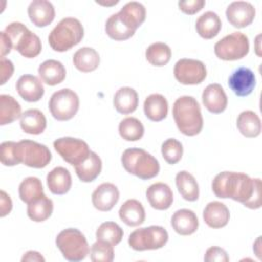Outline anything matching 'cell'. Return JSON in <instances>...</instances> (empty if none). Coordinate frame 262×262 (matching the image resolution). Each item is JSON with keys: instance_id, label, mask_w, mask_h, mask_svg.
<instances>
[{"instance_id": "cell-1", "label": "cell", "mask_w": 262, "mask_h": 262, "mask_svg": "<svg viewBox=\"0 0 262 262\" xmlns=\"http://www.w3.org/2000/svg\"><path fill=\"white\" fill-rule=\"evenodd\" d=\"M212 190L217 198H230L249 209L261 207V180L239 172L223 171L212 182Z\"/></svg>"}, {"instance_id": "cell-2", "label": "cell", "mask_w": 262, "mask_h": 262, "mask_svg": "<svg viewBox=\"0 0 262 262\" xmlns=\"http://www.w3.org/2000/svg\"><path fill=\"white\" fill-rule=\"evenodd\" d=\"M173 118L178 130L187 136H194L203 129V117L198 100L188 95L177 98L173 104Z\"/></svg>"}, {"instance_id": "cell-3", "label": "cell", "mask_w": 262, "mask_h": 262, "mask_svg": "<svg viewBox=\"0 0 262 262\" xmlns=\"http://www.w3.org/2000/svg\"><path fill=\"white\" fill-rule=\"evenodd\" d=\"M83 37L84 29L80 20L75 17H64L50 32L48 42L54 51L63 52L80 43Z\"/></svg>"}, {"instance_id": "cell-4", "label": "cell", "mask_w": 262, "mask_h": 262, "mask_svg": "<svg viewBox=\"0 0 262 262\" xmlns=\"http://www.w3.org/2000/svg\"><path fill=\"white\" fill-rule=\"evenodd\" d=\"M124 169L136 177L147 180L156 177L160 171L158 160L142 148H127L122 158Z\"/></svg>"}, {"instance_id": "cell-5", "label": "cell", "mask_w": 262, "mask_h": 262, "mask_svg": "<svg viewBox=\"0 0 262 262\" xmlns=\"http://www.w3.org/2000/svg\"><path fill=\"white\" fill-rule=\"evenodd\" d=\"M4 32L10 39L12 48L17 50L24 57L34 58L40 54L42 50L40 38L24 24L13 21L5 28Z\"/></svg>"}, {"instance_id": "cell-6", "label": "cell", "mask_w": 262, "mask_h": 262, "mask_svg": "<svg viewBox=\"0 0 262 262\" xmlns=\"http://www.w3.org/2000/svg\"><path fill=\"white\" fill-rule=\"evenodd\" d=\"M55 244L68 261H82L89 254V246L85 235L77 228H67L60 231Z\"/></svg>"}, {"instance_id": "cell-7", "label": "cell", "mask_w": 262, "mask_h": 262, "mask_svg": "<svg viewBox=\"0 0 262 262\" xmlns=\"http://www.w3.org/2000/svg\"><path fill=\"white\" fill-rule=\"evenodd\" d=\"M168 237V232L164 227L151 225L131 232L128 238V244L135 251L157 250L163 248L167 244Z\"/></svg>"}, {"instance_id": "cell-8", "label": "cell", "mask_w": 262, "mask_h": 262, "mask_svg": "<svg viewBox=\"0 0 262 262\" xmlns=\"http://www.w3.org/2000/svg\"><path fill=\"white\" fill-rule=\"evenodd\" d=\"M79 97L74 90L69 88L54 92L49 99V111L57 121H68L74 118L79 110Z\"/></svg>"}, {"instance_id": "cell-9", "label": "cell", "mask_w": 262, "mask_h": 262, "mask_svg": "<svg viewBox=\"0 0 262 262\" xmlns=\"http://www.w3.org/2000/svg\"><path fill=\"white\" fill-rule=\"evenodd\" d=\"M249 39L241 32H234L225 36L214 46L216 56L222 60L241 59L249 53Z\"/></svg>"}, {"instance_id": "cell-10", "label": "cell", "mask_w": 262, "mask_h": 262, "mask_svg": "<svg viewBox=\"0 0 262 262\" xmlns=\"http://www.w3.org/2000/svg\"><path fill=\"white\" fill-rule=\"evenodd\" d=\"M17 158L28 167L41 169L50 163L51 152L46 145L25 139L17 142Z\"/></svg>"}, {"instance_id": "cell-11", "label": "cell", "mask_w": 262, "mask_h": 262, "mask_svg": "<svg viewBox=\"0 0 262 262\" xmlns=\"http://www.w3.org/2000/svg\"><path fill=\"white\" fill-rule=\"evenodd\" d=\"M53 146L62 160L73 166L82 163L90 154L88 144L84 140L74 137L58 138L53 142Z\"/></svg>"}, {"instance_id": "cell-12", "label": "cell", "mask_w": 262, "mask_h": 262, "mask_svg": "<svg viewBox=\"0 0 262 262\" xmlns=\"http://www.w3.org/2000/svg\"><path fill=\"white\" fill-rule=\"evenodd\" d=\"M174 76L183 85H196L206 79L207 70L201 60L182 58L174 66Z\"/></svg>"}, {"instance_id": "cell-13", "label": "cell", "mask_w": 262, "mask_h": 262, "mask_svg": "<svg viewBox=\"0 0 262 262\" xmlns=\"http://www.w3.org/2000/svg\"><path fill=\"white\" fill-rule=\"evenodd\" d=\"M225 13L230 25L242 29L252 24L256 15V10L250 2L234 1L227 6Z\"/></svg>"}, {"instance_id": "cell-14", "label": "cell", "mask_w": 262, "mask_h": 262, "mask_svg": "<svg viewBox=\"0 0 262 262\" xmlns=\"http://www.w3.org/2000/svg\"><path fill=\"white\" fill-rule=\"evenodd\" d=\"M228 85L237 96H247L252 93L256 86V77L249 68L236 69L228 79Z\"/></svg>"}, {"instance_id": "cell-15", "label": "cell", "mask_w": 262, "mask_h": 262, "mask_svg": "<svg viewBox=\"0 0 262 262\" xmlns=\"http://www.w3.org/2000/svg\"><path fill=\"white\" fill-rule=\"evenodd\" d=\"M120 192L118 187L113 183H102L96 187L92 193V204L99 211L106 212L112 210L118 203Z\"/></svg>"}, {"instance_id": "cell-16", "label": "cell", "mask_w": 262, "mask_h": 262, "mask_svg": "<svg viewBox=\"0 0 262 262\" xmlns=\"http://www.w3.org/2000/svg\"><path fill=\"white\" fill-rule=\"evenodd\" d=\"M16 90L19 96L29 102H36L44 95V87L38 77L23 75L16 82Z\"/></svg>"}, {"instance_id": "cell-17", "label": "cell", "mask_w": 262, "mask_h": 262, "mask_svg": "<svg viewBox=\"0 0 262 262\" xmlns=\"http://www.w3.org/2000/svg\"><path fill=\"white\" fill-rule=\"evenodd\" d=\"M202 100L205 107L213 114H220L227 106V96L220 84L214 83L208 85L202 94Z\"/></svg>"}, {"instance_id": "cell-18", "label": "cell", "mask_w": 262, "mask_h": 262, "mask_svg": "<svg viewBox=\"0 0 262 262\" xmlns=\"http://www.w3.org/2000/svg\"><path fill=\"white\" fill-rule=\"evenodd\" d=\"M28 15L36 27L43 28L53 21L55 10L52 3L47 0H34L28 7Z\"/></svg>"}, {"instance_id": "cell-19", "label": "cell", "mask_w": 262, "mask_h": 262, "mask_svg": "<svg viewBox=\"0 0 262 262\" xmlns=\"http://www.w3.org/2000/svg\"><path fill=\"white\" fill-rule=\"evenodd\" d=\"M146 199L154 209L167 210L173 203V192L166 183L157 182L146 189Z\"/></svg>"}, {"instance_id": "cell-20", "label": "cell", "mask_w": 262, "mask_h": 262, "mask_svg": "<svg viewBox=\"0 0 262 262\" xmlns=\"http://www.w3.org/2000/svg\"><path fill=\"white\" fill-rule=\"evenodd\" d=\"M171 224L178 234L190 235L196 231L199 220L193 211L189 209H180L173 214Z\"/></svg>"}, {"instance_id": "cell-21", "label": "cell", "mask_w": 262, "mask_h": 262, "mask_svg": "<svg viewBox=\"0 0 262 262\" xmlns=\"http://www.w3.org/2000/svg\"><path fill=\"white\" fill-rule=\"evenodd\" d=\"M229 210L221 202H210L204 209L203 218L205 223L212 228L224 227L229 221Z\"/></svg>"}, {"instance_id": "cell-22", "label": "cell", "mask_w": 262, "mask_h": 262, "mask_svg": "<svg viewBox=\"0 0 262 262\" xmlns=\"http://www.w3.org/2000/svg\"><path fill=\"white\" fill-rule=\"evenodd\" d=\"M120 19L123 24L132 31H136L138 27H140L145 20V7L136 1H131L126 3L121 10L118 12Z\"/></svg>"}, {"instance_id": "cell-23", "label": "cell", "mask_w": 262, "mask_h": 262, "mask_svg": "<svg viewBox=\"0 0 262 262\" xmlns=\"http://www.w3.org/2000/svg\"><path fill=\"white\" fill-rule=\"evenodd\" d=\"M47 186L53 194L67 193L72 186V176L64 167H55L47 174Z\"/></svg>"}, {"instance_id": "cell-24", "label": "cell", "mask_w": 262, "mask_h": 262, "mask_svg": "<svg viewBox=\"0 0 262 262\" xmlns=\"http://www.w3.org/2000/svg\"><path fill=\"white\" fill-rule=\"evenodd\" d=\"M119 216L128 226H138L145 220V211L140 202L130 199L120 207Z\"/></svg>"}, {"instance_id": "cell-25", "label": "cell", "mask_w": 262, "mask_h": 262, "mask_svg": "<svg viewBox=\"0 0 262 262\" xmlns=\"http://www.w3.org/2000/svg\"><path fill=\"white\" fill-rule=\"evenodd\" d=\"M38 74L45 84L54 86L64 80L67 73L63 64L60 61L55 59H48L39 66Z\"/></svg>"}, {"instance_id": "cell-26", "label": "cell", "mask_w": 262, "mask_h": 262, "mask_svg": "<svg viewBox=\"0 0 262 262\" xmlns=\"http://www.w3.org/2000/svg\"><path fill=\"white\" fill-rule=\"evenodd\" d=\"M101 168L102 163L99 156L94 151H90L88 157L82 163L75 166V171L81 181L91 182L100 174Z\"/></svg>"}, {"instance_id": "cell-27", "label": "cell", "mask_w": 262, "mask_h": 262, "mask_svg": "<svg viewBox=\"0 0 262 262\" xmlns=\"http://www.w3.org/2000/svg\"><path fill=\"white\" fill-rule=\"evenodd\" d=\"M143 111L147 119L160 122L168 115V101L162 94H150L144 100Z\"/></svg>"}, {"instance_id": "cell-28", "label": "cell", "mask_w": 262, "mask_h": 262, "mask_svg": "<svg viewBox=\"0 0 262 262\" xmlns=\"http://www.w3.org/2000/svg\"><path fill=\"white\" fill-rule=\"evenodd\" d=\"M113 102L118 113L128 115L137 108L138 94L131 87H122L115 93Z\"/></svg>"}, {"instance_id": "cell-29", "label": "cell", "mask_w": 262, "mask_h": 262, "mask_svg": "<svg viewBox=\"0 0 262 262\" xmlns=\"http://www.w3.org/2000/svg\"><path fill=\"white\" fill-rule=\"evenodd\" d=\"M221 19L217 13L207 11L203 13L195 23L198 34L204 39H212L218 35L221 30Z\"/></svg>"}, {"instance_id": "cell-30", "label": "cell", "mask_w": 262, "mask_h": 262, "mask_svg": "<svg viewBox=\"0 0 262 262\" xmlns=\"http://www.w3.org/2000/svg\"><path fill=\"white\" fill-rule=\"evenodd\" d=\"M20 128L29 134H41L46 129V118L44 114L37 108H30L20 116Z\"/></svg>"}, {"instance_id": "cell-31", "label": "cell", "mask_w": 262, "mask_h": 262, "mask_svg": "<svg viewBox=\"0 0 262 262\" xmlns=\"http://www.w3.org/2000/svg\"><path fill=\"white\" fill-rule=\"evenodd\" d=\"M73 62L77 70L83 73L95 71L100 62V57L97 51L91 47H82L78 49L74 56Z\"/></svg>"}, {"instance_id": "cell-32", "label": "cell", "mask_w": 262, "mask_h": 262, "mask_svg": "<svg viewBox=\"0 0 262 262\" xmlns=\"http://www.w3.org/2000/svg\"><path fill=\"white\" fill-rule=\"evenodd\" d=\"M176 186L182 198L189 202L199 199L200 189L195 178L187 171H180L176 174Z\"/></svg>"}, {"instance_id": "cell-33", "label": "cell", "mask_w": 262, "mask_h": 262, "mask_svg": "<svg viewBox=\"0 0 262 262\" xmlns=\"http://www.w3.org/2000/svg\"><path fill=\"white\" fill-rule=\"evenodd\" d=\"M236 127L244 136L257 137L261 133V120L253 111H244L237 117Z\"/></svg>"}, {"instance_id": "cell-34", "label": "cell", "mask_w": 262, "mask_h": 262, "mask_svg": "<svg viewBox=\"0 0 262 262\" xmlns=\"http://www.w3.org/2000/svg\"><path fill=\"white\" fill-rule=\"evenodd\" d=\"M53 211V202L51 199L43 194L36 201L28 204L27 213L31 220L35 222H43L47 220Z\"/></svg>"}, {"instance_id": "cell-35", "label": "cell", "mask_w": 262, "mask_h": 262, "mask_svg": "<svg viewBox=\"0 0 262 262\" xmlns=\"http://www.w3.org/2000/svg\"><path fill=\"white\" fill-rule=\"evenodd\" d=\"M20 104L10 95H0V125L4 126L10 124L20 118Z\"/></svg>"}, {"instance_id": "cell-36", "label": "cell", "mask_w": 262, "mask_h": 262, "mask_svg": "<svg viewBox=\"0 0 262 262\" xmlns=\"http://www.w3.org/2000/svg\"><path fill=\"white\" fill-rule=\"evenodd\" d=\"M18 194L20 200L26 204H30L41 198L44 194L41 180L34 176L25 178L19 184Z\"/></svg>"}, {"instance_id": "cell-37", "label": "cell", "mask_w": 262, "mask_h": 262, "mask_svg": "<svg viewBox=\"0 0 262 262\" xmlns=\"http://www.w3.org/2000/svg\"><path fill=\"white\" fill-rule=\"evenodd\" d=\"M171 55L172 52L170 47L162 42L150 44L145 51L146 60L156 67H163L167 64L171 59Z\"/></svg>"}, {"instance_id": "cell-38", "label": "cell", "mask_w": 262, "mask_h": 262, "mask_svg": "<svg viewBox=\"0 0 262 262\" xmlns=\"http://www.w3.org/2000/svg\"><path fill=\"white\" fill-rule=\"evenodd\" d=\"M119 133L127 141H137L143 136L144 127L138 119L128 117L120 122Z\"/></svg>"}, {"instance_id": "cell-39", "label": "cell", "mask_w": 262, "mask_h": 262, "mask_svg": "<svg viewBox=\"0 0 262 262\" xmlns=\"http://www.w3.org/2000/svg\"><path fill=\"white\" fill-rule=\"evenodd\" d=\"M105 33L110 38L116 41H123L132 37L135 32L123 24L118 13H114L107 18L105 23Z\"/></svg>"}, {"instance_id": "cell-40", "label": "cell", "mask_w": 262, "mask_h": 262, "mask_svg": "<svg viewBox=\"0 0 262 262\" xmlns=\"http://www.w3.org/2000/svg\"><path fill=\"white\" fill-rule=\"evenodd\" d=\"M123 229L116 223L112 221L101 223L96 230V239L104 241L112 246H117L123 237Z\"/></svg>"}, {"instance_id": "cell-41", "label": "cell", "mask_w": 262, "mask_h": 262, "mask_svg": "<svg viewBox=\"0 0 262 262\" xmlns=\"http://www.w3.org/2000/svg\"><path fill=\"white\" fill-rule=\"evenodd\" d=\"M182 154H183L182 144L177 139L169 138L163 142L162 156L168 164L174 165L178 163L182 158Z\"/></svg>"}, {"instance_id": "cell-42", "label": "cell", "mask_w": 262, "mask_h": 262, "mask_svg": "<svg viewBox=\"0 0 262 262\" xmlns=\"http://www.w3.org/2000/svg\"><path fill=\"white\" fill-rule=\"evenodd\" d=\"M114 246L97 239L90 249V259L93 262H112L114 260Z\"/></svg>"}, {"instance_id": "cell-43", "label": "cell", "mask_w": 262, "mask_h": 262, "mask_svg": "<svg viewBox=\"0 0 262 262\" xmlns=\"http://www.w3.org/2000/svg\"><path fill=\"white\" fill-rule=\"evenodd\" d=\"M0 161L4 166L19 164L17 158V142L4 141L0 145Z\"/></svg>"}, {"instance_id": "cell-44", "label": "cell", "mask_w": 262, "mask_h": 262, "mask_svg": "<svg viewBox=\"0 0 262 262\" xmlns=\"http://www.w3.org/2000/svg\"><path fill=\"white\" fill-rule=\"evenodd\" d=\"M204 260L206 262H227L229 257L227 253L219 247H211L206 251Z\"/></svg>"}, {"instance_id": "cell-45", "label": "cell", "mask_w": 262, "mask_h": 262, "mask_svg": "<svg viewBox=\"0 0 262 262\" xmlns=\"http://www.w3.org/2000/svg\"><path fill=\"white\" fill-rule=\"evenodd\" d=\"M205 0H187L178 2L179 9L186 14H194L199 12L205 6Z\"/></svg>"}, {"instance_id": "cell-46", "label": "cell", "mask_w": 262, "mask_h": 262, "mask_svg": "<svg viewBox=\"0 0 262 262\" xmlns=\"http://www.w3.org/2000/svg\"><path fill=\"white\" fill-rule=\"evenodd\" d=\"M13 71H14V67L11 60L6 59L5 57H1V60H0V74H1L0 84L1 85L5 84V82L11 78Z\"/></svg>"}, {"instance_id": "cell-47", "label": "cell", "mask_w": 262, "mask_h": 262, "mask_svg": "<svg viewBox=\"0 0 262 262\" xmlns=\"http://www.w3.org/2000/svg\"><path fill=\"white\" fill-rule=\"evenodd\" d=\"M12 209V202L10 196L4 191H0V216L4 217L10 213Z\"/></svg>"}, {"instance_id": "cell-48", "label": "cell", "mask_w": 262, "mask_h": 262, "mask_svg": "<svg viewBox=\"0 0 262 262\" xmlns=\"http://www.w3.org/2000/svg\"><path fill=\"white\" fill-rule=\"evenodd\" d=\"M0 41H1V49H0L1 57H4L6 54H8L11 51L12 43L4 31L0 33Z\"/></svg>"}, {"instance_id": "cell-49", "label": "cell", "mask_w": 262, "mask_h": 262, "mask_svg": "<svg viewBox=\"0 0 262 262\" xmlns=\"http://www.w3.org/2000/svg\"><path fill=\"white\" fill-rule=\"evenodd\" d=\"M21 261L23 262L24 261H42V262H44L45 259L40 253H38L36 251H29L23 256Z\"/></svg>"}]
</instances>
